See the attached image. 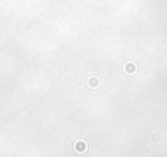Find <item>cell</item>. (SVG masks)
<instances>
[{
	"mask_svg": "<svg viewBox=\"0 0 167 157\" xmlns=\"http://www.w3.org/2000/svg\"><path fill=\"white\" fill-rule=\"evenodd\" d=\"M76 150H78V151H84V150H85V144H84L82 141H79V142L76 144Z\"/></svg>",
	"mask_w": 167,
	"mask_h": 157,
	"instance_id": "obj_1",
	"label": "cell"
}]
</instances>
